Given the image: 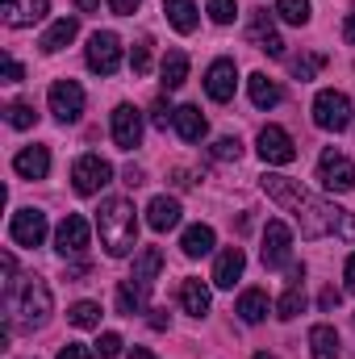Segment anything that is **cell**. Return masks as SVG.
Returning <instances> with one entry per match:
<instances>
[{
  "mask_svg": "<svg viewBox=\"0 0 355 359\" xmlns=\"http://www.w3.org/2000/svg\"><path fill=\"white\" fill-rule=\"evenodd\" d=\"M21 76H25V72H21V63H17V59L8 55V59H4V80H8V84H17Z\"/></svg>",
  "mask_w": 355,
  "mask_h": 359,
  "instance_id": "obj_43",
  "label": "cell"
},
{
  "mask_svg": "<svg viewBox=\"0 0 355 359\" xmlns=\"http://www.w3.org/2000/svg\"><path fill=\"white\" fill-rule=\"evenodd\" d=\"M138 4H142V0H109V8H113L117 17H130V13H134Z\"/></svg>",
  "mask_w": 355,
  "mask_h": 359,
  "instance_id": "obj_44",
  "label": "cell"
},
{
  "mask_svg": "<svg viewBox=\"0 0 355 359\" xmlns=\"http://www.w3.org/2000/svg\"><path fill=\"white\" fill-rule=\"evenodd\" d=\"M213 159L239 163V159H243V142H239V138H217V142H213Z\"/></svg>",
  "mask_w": 355,
  "mask_h": 359,
  "instance_id": "obj_38",
  "label": "cell"
},
{
  "mask_svg": "<svg viewBox=\"0 0 355 359\" xmlns=\"http://www.w3.org/2000/svg\"><path fill=\"white\" fill-rule=\"evenodd\" d=\"M209 17L217 25H230L234 21V0H209Z\"/></svg>",
  "mask_w": 355,
  "mask_h": 359,
  "instance_id": "obj_40",
  "label": "cell"
},
{
  "mask_svg": "<svg viewBox=\"0 0 355 359\" xmlns=\"http://www.w3.org/2000/svg\"><path fill=\"white\" fill-rule=\"evenodd\" d=\"M180 251H184L188 259L209 255V251H213V226H188L184 238H180Z\"/></svg>",
  "mask_w": 355,
  "mask_h": 359,
  "instance_id": "obj_27",
  "label": "cell"
},
{
  "mask_svg": "<svg viewBox=\"0 0 355 359\" xmlns=\"http://www.w3.org/2000/svg\"><path fill=\"white\" fill-rule=\"evenodd\" d=\"M96 351H100L105 359H113L117 351H121V334H113V330H109V334H100V339H96Z\"/></svg>",
  "mask_w": 355,
  "mask_h": 359,
  "instance_id": "obj_41",
  "label": "cell"
},
{
  "mask_svg": "<svg viewBox=\"0 0 355 359\" xmlns=\"http://www.w3.org/2000/svg\"><path fill=\"white\" fill-rule=\"evenodd\" d=\"M8 234L17 247H42L46 238V213L42 209H17L13 222H8Z\"/></svg>",
  "mask_w": 355,
  "mask_h": 359,
  "instance_id": "obj_11",
  "label": "cell"
},
{
  "mask_svg": "<svg viewBox=\"0 0 355 359\" xmlns=\"http://www.w3.org/2000/svg\"><path fill=\"white\" fill-rule=\"evenodd\" d=\"M318 184L326 188V192H351L355 188V163L343 155V151H322V159H318Z\"/></svg>",
  "mask_w": 355,
  "mask_h": 359,
  "instance_id": "obj_5",
  "label": "cell"
},
{
  "mask_svg": "<svg viewBox=\"0 0 355 359\" xmlns=\"http://www.w3.org/2000/svg\"><path fill=\"white\" fill-rule=\"evenodd\" d=\"M288 259H293V230L280 217H272L264 226V268H288Z\"/></svg>",
  "mask_w": 355,
  "mask_h": 359,
  "instance_id": "obj_8",
  "label": "cell"
},
{
  "mask_svg": "<svg viewBox=\"0 0 355 359\" xmlns=\"http://www.w3.org/2000/svg\"><path fill=\"white\" fill-rule=\"evenodd\" d=\"M335 305H339V292H335V288H326V292H322V309H335Z\"/></svg>",
  "mask_w": 355,
  "mask_h": 359,
  "instance_id": "obj_46",
  "label": "cell"
},
{
  "mask_svg": "<svg viewBox=\"0 0 355 359\" xmlns=\"http://www.w3.org/2000/svg\"><path fill=\"white\" fill-rule=\"evenodd\" d=\"M276 17L288 25H305L309 21V0H276Z\"/></svg>",
  "mask_w": 355,
  "mask_h": 359,
  "instance_id": "obj_34",
  "label": "cell"
},
{
  "mask_svg": "<svg viewBox=\"0 0 355 359\" xmlns=\"http://www.w3.org/2000/svg\"><path fill=\"white\" fill-rule=\"evenodd\" d=\"M301 309H305V268L293 264V268H288V288H284V297H280V305H276V318H280V322H293Z\"/></svg>",
  "mask_w": 355,
  "mask_h": 359,
  "instance_id": "obj_16",
  "label": "cell"
},
{
  "mask_svg": "<svg viewBox=\"0 0 355 359\" xmlns=\"http://www.w3.org/2000/svg\"><path fill=\"white\" fill-rule=\"evenodd\" d=\"M76 8H80V13H96V8H100V0H76Z\"/></svg>",
  "mask_w": 355,
  "mask_h": 359,
  "instance_id": "obj_49",
  "label": "cell"
},
{
  "mask_svg": "<svg viewBox=\"0 0 355 359\" xmlns=\"http://www.w3.org/2000/svg\"><path fill=\"white\" fill-rule=\"evenodd\" d=\"M163 13H168L176 34H192L196 29V4L192 0H163Z\"/></svg>",
  "mask_w": 355,
  "mask_h": 359,
  "instance_id": "obj_29",
  "label": "cell"
},
{
  "mask_svg": "<svg viewBox=\"0 0 355 359\" xmlns=\"http://www.w3.org/2000/svg\"><path fill=\"white\" fill-rule=\"evenodd\" d=\"M243 268H247L243 247H226V251L217 255V264H213V284H217V288H234V284L243 280Z\"/></svg>",
  "mask_w": 355,
  "mask_h": 359,
  "instance_id": "obj_20",
  "label": "cell"
},
{
  "mask_svg": "<svg viewBox=\"0 0 355 359\" xmlns=\"http://www.w3.org/2000/svg\"><path fill=\"white\" fill-rule=\"evenodd\" d=\"M247 88H251V104H255V109H276V104H280V96H284L280 84H276V80H267L264 72H255V76L247 80Z\"/></svg>",
  "mask_w": 355,
  "mask_h": 359,
  "instance_id": "obj_28",
  "label": "cell"
},
{
  "mask_svg": "<svg viewBox=\"0 0 355 359\" xmlns=\"http://www.w3.org/2000/svg\"><path fill=\"white\" fill-rule=\"evenodd\" d=\"M314 126L318 130H330V134H343L351 126V100L335 88L318 92L314 96Z\"/></svg>",
  "mask_w": 355,
  "mask_h": 359,
  "instance_id": "obj_4",
  "label": "cell"
},
{
  "mask_svg": "<svg viewBox=\"0 0 355 359\" xmlns=\"http://www.w3.org/2000/svg\"><path fill=\"white\" fill-rule=\"evenodd\" d=\"M151 121H155L159 130H168V126H176V109H172V104H168V100L159 96V100L151 104Z\"/></svg>",
  "mask_w": 355,
  "mask_h": 359,
  "instance_id": "obj_39",
  "label": "cell"
},
{
  "mask_svg": "<svg viewBox=\"0 0 355 359\" xmlns=\"http://www.w3.org/2000/svg\"><path fill=\"white\" fill-rule=\"evenodd\" d=\"M4 117H8V126H13V130H29V126L38 121L34 104H21V100H17V104H8V109H4Z\"/></svg>",
  "mask_w": 355,
  "mask_h": 359,
  "instance_id": "obj_36",
  "label": "cell"
},
{
  "mask_svg": "<svg viewBox=\"0 0 355 359\" xmlns=\"http://www.w3.org/2000/svg\"><path fill=\"white\" fill-rule=\"evenodd\" d=\"M130 67H134V76H147V72H151V38H138V42H134Z\"/></svg>",
  "mask_w": 355,
  "mask_h": 359,
  "instance_id": "obj_37",
  "label": "cell"
},
{
  "mask_svg": "<svg viewBox=\"0 0 355 359\" xmlns=\"http://www.w3.org/2000/svg\"><path fill=\"white\" fill-rule=\"evenodd\" d=\"M55 251L67 259V255H84L88 251V222L80 213H67L55 230Z\"/></svg>",
  "mask_w": 355,
  "mask_h": 359,
  "instance_id": "obj_12",
  "label": "cell"
},
{
  "mask_svg": "<svg viewBox=\"0 0 355 359\" xmlns=\"http://www.w3.org/2000/svg\"><path fill=\"white\" fill-rule=\"evenodd\" d=\"M67 322L80 326V330H96V326H100V305H96V301H76V305L67 309Z\"/></svg>",
  "mask_w": 355,
  "mask_h": 359,
  "instance_id": "obj_33",
  "label": "cell"
},
{
  "mask_svg": "<svg viewBox=\"0 0 355 359\" xmlns=\"http://www.w3.org/2000/svg\"><path fill=\"white\" fill-rule=\"evenodd\" d=\"M88 67L96 76H113L117 67H121V38L113 34V29H96L88 38Z\"/></svg>",
  "mask_w": 355,
  "mask_h": 359,
  "instance_id": "obj_6",
  "label": "cell"
},
{
  "mask_svg": "<svg viewBox=\"0 0 355 359\" xmlns=\"http://www.w3.org/2000/svg\"><path fill=\"white\" fill-rule=\"evenodd\" d=\"M130 359H159V355H151L147 347H134V351H130Z\"/></svg>",
  "mask_w": 355,
  "mask_h": 359,
  "instance_id": "obj_51",
  "label": "cell"
},
{
  "mask_svg": "<svg viewBox=\"0 0 355 359\" xmlns=\"http://www.w3.org/2000/svg\"><path fill=\"white\" fill-rule=\"evenodd\" d=\"M180 201L176 196H155L151 205H147V226L155 230V234H168V230H176L180 226Z\"/></svg>",
  "mask_w": 355,
  "mask_h": 359,
  "instance_id": "obj_19",
  "label": "cell"
},
{
  "mask_svg": "<svg viewBox=\"0 0 355 359\" xmlns=\"http://www.w3.org/2000/svg\"><path fill=\"white\" fill-rule=\"evenodd\" d=\"M113 142L121 151H134L142 142V113L134 104H117L113 109Z\"/></svg>",
  "mask_w": 355,
  "mask_h": 359,
  "instance_id": "obj_15",
  "label": "cell"
},
{
  "mask_svg": "<svg viewBox=\"0 0 355 359\" xmlns=\"http://www.w3.org/2000/svg\"><path fill=\"white\" fill-rule=\"evenodd\" d=\"M260 184H264L267 196H272V201H276L280 209H288V213H293V209H297V205H301V201L309 196V192H305V188H301L297 180H288V176H272V172H267V176L260 180Z\"/></svg>",
  "mask_w": 355,
  "mask_h": 359,
  "instance_id": "obj_18",
  "label": "cell"
},
{
  "mask_svg": "<svg viewBox=\"0 0 355 359\" xmlns=\"http://www.w3.org/2000/svg\"><path fill=\"white\" fill-rule=\"evenodd\" d=\"M13 172L21 180H46V172H51V151H46V147H25V151H17Z\"/></svg>",
  "mask_w": 355,
  "mask_h": 359,
  "instance_id": "obj_21",
  "label": "cell"
},
{
  "mask_svg": "<svg viewBox=\"0 0 355 359\" xmlns=\"http://www.w3.org/2000/svg\"><path fill=\"white\" fill-rule=\"evenodd\" d=\"M180 305H184L188 318H205L209 313V288L201 280H184L180 284Z\"/></svg>",
  "mask_w": 355,
  "mask_h": 359,
  "instance_id": "obj_25",
  "label": "cell"
},
{
  "mask_svg": "<svg viewBox=\"0 0 355 359\" xmlns=\"http://www.w3.org/2000/svg\"><path fill=\"white\" fill-rule=\"evenodd\" d=\"M126 184H134V188H138V184H142V172H138V168H126Z\"/></svg>",
  "mask_w": 355,
  "mask_h": 359,
  "instance_id": "obj_50",
  "label": "cell"
},
{
  "mask_svg": "<svg viewBox=\"0 0 355 359\" xmlns=\"http://www.w3.org/2000/svg\"><path fill=\"white\" fill-rule=\"evenodd\" d=\"M59 359H92V351L84 343H67V347H59Z\"/></svg>",
  "mask_w": 355,
  "mask_h": 359,
  "instance_id": "obj_42",
  "label": "cell"
},
{
  "mask_svg": "<svg viewBox=\"0 0 355 359\" xmlns=\"http://www.w3.org/2000/svg\"><path fill=\"white\" fill-rule=\"evenodd\" d=\"M176 130L184 142H201L205 134H209V121H205V113L196 109V104H180L176 109Z\"/></svg>",
  "mask_w": 355,
  "mask_h": 359,
  "instance_id": "obj_23",
  "label": "cell"
},
{
  "mask_svg": "<svg viewBox=\"0 0 355 359\" xmlns=\"http://www.w3.org/2000/svg\"><path fill=\"white\" fill-rule=\"evenodd\" d=\"M247 38H251V46L255 50H264L272 59H280L284 55V38L276 34V25H272V13L267 8H255L251 17H247Z\"/></svg>",
  "mask_w": 355,
  "mask_h": 359,
  "instance_id": "obj_10",
  "label": "cell"
},
{
  "mask_svg": "<svg viewBox=\"0 0 355 359\" xmlns=\"http://www.w3.org/2000/svg\"><path fill=\"white\" fill-rule=\"evenodd\" d=\"M151 326H155V330H168V318H163V309H151Z\"/></svg>",
  "mask_w": 355,
  "mask_h": 359,
  "instance_id": "obj_47",
  "label": "cell"
},
{
  "mask_svg": "<svg viewBox=\"0 0 355 359\" xmlns=\"http://www.w3.org/2000/svg\"><path fill=\"white\" fill-rule=\"evenodd\" d=\"M309 351H314V359H339V334H335V326H314L309 330Z\"/></svg>",
  "mask_w": 355,
  "mask_h": 359,
  "instance_id": "obj_31",
  "label": "cell"
},
{
  "mask_svg": "<svg viewBox=\"0 0 355 359\" xmlns=\"http://www.w3.org/2000/svg\"><path fill=\"white\" fill-rule=\"evenodd\" d=\"M51 113H55L63 126L80 121V113H84V88H80L76 80H55V84H51Z\"/></svg>",
  "mask_w": 355,
  "mask_h": 359,
  "instance_id": "obj_9",
  "label": "cell"
},
{
  "mask_svg": "<svg viewBox=\"0 0 355 359\" xmlns=\"http://www.w3.org/2000/svg\"><path fill=\"white\" fill-rule=\"evenodd\" d=\"M109 180H113V168H109L100 155H80V159L72 163V188H76L80 196H96Z\"/></svg>",
  "mask_w": 355,
  "mask_h": 359,
  "instance_id": "obj_7",
  "label": "cell"
},
{
  "mask_svg": "<svg viewBox=\"0 0 355 359\" xmlns=\"http://www.w3.org/2000/svg\"><path fill=\"white\" fill-rule=\"evenodd\" d=\"M288 67H293V76H297V80H314V76L326 67V55H301V59H293Z\"/></svg>",
  "mask_w": 355,
  "mask_h": 359,
  "instance_id": "obj_35",
  "label": "cell"
},
{
  "mask_svg": "<svg viewBox=\"0 0 355 359\" xmlns=\"http://www.w3.org/2000/svg\"><path fill=\"white\" fill-rule=\"evenodd\" d=\"M76 34H80V21H76V17H59V21L42 34V50H46V55H59L67 42H76Z\"/></svg>",
  "mask_w": 355,
  "mask_h": 359,
  "instance_id": "obj_24",
  "label": "cell"
},
{
  "mask_svg": "<svg viewBox=\"0 0 355 359\" xmlns=\"http://www.w3.org/2000/svg\"><path fill=\"white\" fill-rule=\"evenodd\" d=\"M343 276H347V292L355 297V255L347 259V271H343Z\"/></svg>",
  "mask_w": 355,
  "mask_h": 359,
  "instance_id": "obj_45",
  "label": "cell"
},
{
  "mask_svg": "<svg viewBox=\"0 0 355 359\" xmlns=\"http://www.w3.org/2000/svg\"><path fill=\"white\" fill-rule=\"evenodd\" d=\"M260 155H264V163L284 168V163L297 159V142L288 138V130H280V126H264V130H260Z\"/></svg>",
  "mask_w": 355,
  "mask_h": 359,
  "instance_id": "obj_14",
  "label": "cell"
},
{
  "mask_svg": "<svg viewBox=\"0 0 355 359\" xmlns=\"http://www.w3.org/2000/svg\"><path fill=\"white\" fill-rule=\"evenodd\" d=\"M234 88H239V67H234V59L209 63V72H205V92H209V100L226 104V100H234Z\"/></svg>",
  "mask_w": 355,
  "mask_h": 359,
  "instance_id": "obj_13",
  "label": "cell"
},
{
  "mask_svg": "<svg viewBox=\"0 0 355 359\" xmlns=\"http://www.w3.org/2000/svg\"><path fill=\"white\" fill-rule=\"evenodd\" d=\"M267 309H272V305H267V292H264V288H247V292L239 297V309H234V313H239L247 326H260V322L267 318Z\"/></svg>",
  "mask_w": 355,
  "mask_h": 359,
  "instance_id": "obj_26",
  "label": "cell"
},
{
  "mask_svg": "<svg viewBox=\"0 0 355 359\" xmlns=\"http://www.w3.org/2000/svg\"><path fill=\"white\" fill-rule=\"evenodd\" d=\"M46 8H51V0H4V4H0L4 25H13V29H25V25L42 21Z\"/></svg>",
  "mask_w": 355,
  "mask_h": 359,
  "instance_id": "obj_17",
  "label": "cell"
},
{
  "mask_svg": "<svg viewBox=\"0 0 355 359\" xmlns=\"http://www.w3.org/2000/svg\"><path fill=\"white\" fill-rule=\"evenodd\" d=\"M96 230H100V247L113 259H126L138 247V209L126 196H105L96 209Z\"/></svg>",
  "mask_w": 355,
  "mask_h": 359,
  "instance_id": "obj_1",
  "label": "cell"
},
{
  "mask_svg": "<svg viewBox=\"0 0 355 359\" xmlns=\"http://www.w3.org/2000/svg\"><path fill=\"white\" fill-rule=\"evenodd\" d=\"M251 359H276V355H267V351H264V355H251Z\"/></svg>",
  "mask_w": 355,
  "mask_h": 359,
  "instance_id": "obj_52",
  "label": "cell"
},
{
  "mask_svg": "<svg viewBox=\"0 0 355 359\" xmlns=\"http://www.w3.org/2000/svg\"><path fill=\"white\" fill-rule=\"evenodd\" d=\"M147 297H151V292H142L134 280H121V284H117V309H121L126 318L142 313V309H147Z\"/></svg>",
  "mask_w": 355,
  "mask_h": 359,
  "instance_id": "obj_30",
  "label": "cell"
},
{
  "mask_svg": "<svg viewBox=\"0 0 355 359\" xmlns=\"http://www.w3.org/2000/svg\"><path fill=\"white\" fill-rule=\"evenodd\" d=\"M163 271V255H159V247H147V251H138V259H134V271H130V280L142 288V292H151L155 288V276Z\"/></svg>",
  "mask_w": 355,
  "mask_h": 359,
  "instance_id": "obj_22",
  "label": "cell"
},
{
  "mask_svg": "<svg viewBox=\"0 0 355 359\" xmlns=\"http://www.w3.org/2000/svg\"><path fill=\"white\" fill-rule=\"evenodd\" d=\"M293 217H297V226H301V234H305V238H326V234H339V238L355 243V217L347 213V209L330 205V201L305 196V201L293 209Z\"/></svg>",
  "mask_w": 355,
  "mask_h": 359,
  "instance_id": "obj_2",
  "label": "cell"
},
{
  "mask_svg": "<svg viewBox=\"0 0 355 359\" xmlns=\"http://www.w3.org/2000/svg\"><path fill=\"white\" fill-rule=\"evenodd\" d=\"M184 80H188V55L184 50H168V59H163V88L176 92L184 88Z\"/></svg>",
  "mask_w": 355,
  "mask_h": 359,
  "instance_id": "obj_32",
  "label": "cell"
},
{
  "mask_svg": "<svg viewBox=\"0 0 355 359\" xmlns=\"http://www.w3.org/2000/svg\"><path fill=\"white\" fill-rule=\"evenodd\" d=\"M343 38H347V42L355 46V13L347 17V21H343Z\"/></svg>",
  "mask_w": 355,
  "mask_h": 359,
  "instance_id": "obj_48",
  "label": "cell"
},
{
  "mask_svg": "<svg viewBox=\"0 0 355 359\" xmlns=\"http://www.w3.org/2000/svg\"><path fill=\"white\" fill-rule=\"evenodd\" d=\"M8 313H13V322L25 326V330L46 326V318H51V288H46V280L29 276V280L21 284V292H8Z\"/></svg>",
  "mask_w": 355,
  "mask_h": 359,
  "instance_id": "obj_3",
  "label": "cell"
}]
</instances>
